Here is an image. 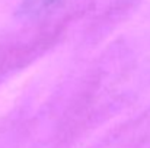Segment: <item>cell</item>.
I'll return each mask as SVG.
<instances>
[{"mask_svg": "<svg viewBox=\"0 0 150 148\" xmlns=\"http://www.w3.org/2000/svg\"><path fill=\"white\" fill-rule=\"evenodd\" d=\"M61 0H23V10L28 15H41L55 4H58Z\"/></svg>", "mask_w": 150, "mask_h": 148, "instance_id": "6da1fadb", "label": "cell"}]
</instances>
